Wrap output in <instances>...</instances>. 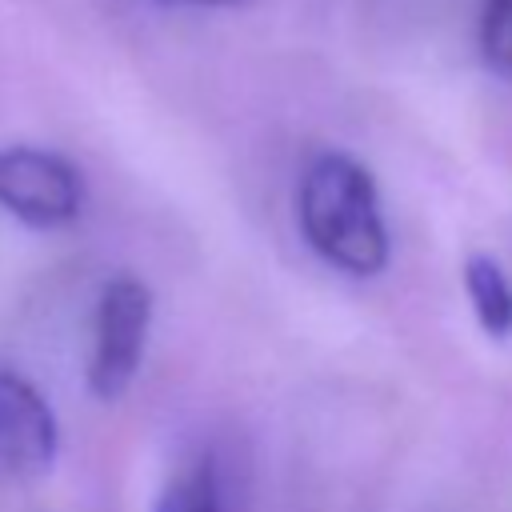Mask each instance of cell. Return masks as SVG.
Segmentation results:
<instances>
[{
  "label": "cell",
  "mask_w": 512,
  "mask_h": 512,
  "mask_svg": "<svg viewBox=\"0 0 512 512\" xmlns=\"http://www.w3.org/2000/svg\"><path fill=\"white\" fill-rule=\"evenodd\" d=\"M156 512H224L220 480L212 460H196L188 472H180L156 500Z\"/></svg>",
  "instance_id": "6"
},
{
  "label": "cell",
  "mask_w": 512,
  "mask_h": 512,
  "mask_svg": "<svg viewBox=\"0 0 512 512\" xmlns=\"http://www.w3.org/2000/svg\"><path fill=\"white\" fill-rule=\"evenodd\" d=\"M56 416L48 400L16 372L0 368V480L24 484L56 460Z\"/></svg>",
  "instance_id": "4"
},
{
  "label": "cell",
  "mask_w": 512,
  "mask_h": 512,
  "mask_svg": "<svg viewBox=\"0 0 512 512\" xmlns=\"http://www.w3.org/2000/svg\"><path fill=\"white\" fill-rule=\"evenodd\" d=\"M188 4H228V0H188Z\"/></svg>",
  "instance_id": "8"
},
{
  "label": "cell",
  "mask_w": 512,
  "mask_h": 512,
  "mask_svg": "<svg viewBox=\"0 0 512 512\" xmlns=\"http://www.w3.org/2000/svg\"><path fill=\"white\" fill-rule=\"evenodd\" d=\"M152 324V292L136 276H116L104 284L96 304V340L88 360V388L100 400H120L136 380Z\"/></svg>",
  "instance_id": "2"
},
{
  "label": "cell",
  "mask_w": 512,
  "mask_h": 512,
  "mask_svg": "<svg viewBox=\"0 0 512 512\" xmlns=\"http://www.w3.org/2000/svg\"><path fill=\"white\" fill-rule=\"evenodd\" d=\"M480 48L484 60L512 76V0H484L480 8Z\"/></svg>",
  "instance_id": "7"
},
{
  "label": "cell",
  "mask_w": 512,
  "mask_h": 512,
  "mask_svg": "<svg viewBox=\"0 0 512 512\" xmlns=\"http://www.w3.org/2000/svg\"><path fill=\"white\" fill-rule=\"evenodd\" d=\"M464 288H468V300H472L480 328L492 340H508L512 336V280H508V272L492 256L472 252L464 264Z\"/></svg>",
  "instance_id": "5"
},
{
  "label": "cell",
  "mask_w": 512,
  "mask_h": 512,
  "mask_svg": "<svg viewBox=\"0 0 512 512\" xmlns=\"http://www.w3.org/2000/svg\"><path fill=\"white\" fill-rule=\"evenodd\" d=\"M0 204L28 228H60L76 220L84 184L64 156L16 144L0 152Z\"/></svg>",
  "instance_id": "3"
},
{
  "label": "cell",
  "mask_w": 512,
  "mask_h": 512,
  "mask_svg": "<svg viewBox=\"0 0 512 512\" xmlns=\"http://www.w3.org/2000/svg\"><path fill=\"white\" fill-rule=\"evenodd\" d=\"M300 228L316 256L348 276H376L388 264V228L372 172L344 152H324L300 180Z\"/></svg>",
  "instance_id": "1"
}]
</instances>
